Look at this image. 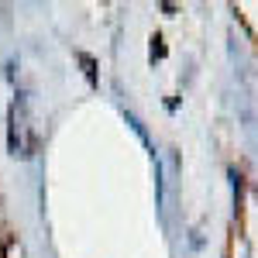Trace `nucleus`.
<instances>
[{
  "instance_id": "obj_2",
  "label": "nucleus",
  "mask_w": 258,
  "mask_h": 258,
  "mask_svg": "<svg viewBox=\"0 0 258 258\" xmlns=\"http://www.w3.org/2000/svg\"><path fill=\"white\" fill-rule=\"evenodd\" d=\"M0 258H7V238H0Z\"/></svg>"
},
{
  "instance_id": "obj_1",
  "label": "nucleus",
  "mask_w": 258,
  "mask_h": 258,
  "mask_svg": "<svg viewBox=\"0 0 258 258\" xmlns=\"http://www.w3.org/2000/svg\"><path fill=\"white\" fill-rule=\"evenodd\" d=\"M152 55H165V45H162V38H159V35L152 38Z\"/></svg>"
}]
</instances>
